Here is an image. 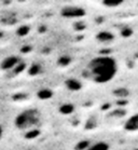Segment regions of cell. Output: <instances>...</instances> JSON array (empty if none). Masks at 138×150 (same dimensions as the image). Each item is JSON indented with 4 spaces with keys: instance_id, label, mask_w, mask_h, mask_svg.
<instances>
[{
    "instance_id": "6da1fadb",
    "label": "cell",
    "mask_w": 138,
    "mask_h": 150,
    "mask_svg": "<svg viewBox=\"0 0 138 150\" xmlns=\"http://www.w3.org/2000/svg\"><path fill=\"white\" fill-rule=\"evenodd\" d=\"M118 71L115 58L108 55H100L90 61L86 67L88 78L95 83H106L111 81Z\"/></svg>"
},
{
    "instance_id": "7a4b0ae2",
    "label": "cell",
    "mask_w": 138,
    "mask_h": 150,
    "mask_svg": "<svg viewBox=\"0 0 138 150\" xmlns=\"http://www.w3.org/2000/svg\"><path fill=\"white\" fill-rule=\"evenodd\" d=\"M40 112L37 109H26L20 112L15 118V126L18 130H31L40 122Z\"/></svg>"
},
{
    "instance_id": "3957f363",
    "label": "cell",
    "mask_w": 138,
    "mask_h": 150,
    "mask_svg": "<svg viewBox=\"0 0 138 150\" xmlns=\"http://www.w3.org/2000/svg\"><path fill=\"white\" fill-rule=\"evenodd\" d=\"M62 15L68 18H77L84 15V10L79 7H74V6H68L62 9Z\"/></svg>"
},
{
    "instance_id": "277c9868",
    "label": "cell",
    "mask_w": 138,
    "mask_h": 150,
    "mask_svg": "<svg viewBox=\"0 0 138 150\" xmlns=\"http://www.w3.org/2000/svg\"><path fill=\"white\" fill-rule=\"evenodd\" d=\"M124 129L127 132H137L138 131V113L130 117L124 124Z\"/></svg>"
},
{
    "instance_id": "5b68a950",
    "label": "cell",
    "mask_w": 138,
    "mask_h": 150,
    "mask_svg": "<svg viewBox=\"0 0 138 150\" xmlns=\"http://www.w3.org/2000/svg\"><path fill=\"white\" fill-rule=\"evenodd\" d=\"M18 62H20V59L16 56H9V57L4 58V61H2V63H1V68L4 69V70L12 69L18 65Z\"/></svg>"
},
{
    "instance_id": "8992f818",
    "label": "cell",
    "mask_w": 138,
    "mask_h": 150,
    "mask_svg": "<svg viewBox=\"0 0 138 150\" xmlns=\"http://www.w3.org/2000/svg\"><path fill=\"white\" fill-rule=\"evenodd\" d=\"M85 150H109V145L105 142H98L93 145H90Z\"/></svg>"
},
{
    "instance_id": "52a82bcc",
    "label": "cell",
    "mask_w": 138,
    "mask_h": 150,
    "mask_svg": "<svg viewBox=\"0 0 138 150\" xmlns=\"http://www.w3.org/2000/svg\"><path fill=\"white\" fill-rule=\"evenodd\" d=\"M97 39L101 42H107V41H111L113 39V35L108 31H101L97 35Z\"/></svg>"
},
{
    "instance_id": "ba28073f",
    "label": "cell",
    "mask_w": 138,
    "mask_h": 150,
    "mask_svg": "<svg viewBox=\"0 0 138 150\" xmlns=\"http://www.w3.org/2000/svg\"><path fill=\"white\" fill-rule=\"evenodd\" d=\"M122 2H123V1H121V0H105V1H103V4H104L106 7H111V8L119 7Z\"/></svg>"
},
{
    "instance_id": "9c48e42d",
    "label": "cell",
    "mask_w": 138,
    "mask_h": 150,
    "mask_svg": "<svg viewBox=\"0 0 138 150\" xmlns=\"http://www.w3.org/2000/svg\"><path fill=\"white\" fill-rule=\"evenodd\" d=\"M67 86L70 90L78 91V90L81 88V84L77 81V80H69V81H67Z\"/></svg>"
},
{
    "instance_id": "30bf717a",
    "label": "cell",
    "mask_w": 138,
    "mask_h": 150,
    "mask_svg": "<svg viewBox=\"0 0 138 150\" xmlns=\"http://www.w3.org/2000/svg\"><path fill=\"white\" fill-rule=\"evenodd\" d=\"M2 135H4V130H2V127L0 125V139L2 138Z\"/></svg>"
},
{
    "instance_id": "8fae6325",
    "label": "cell",
    "mask_w": 138,
    "mask_h": 150,
    "mask_svg": "<svg viewBox=\"0 0 138 150\" xmlns=\"http://www.w3.org/2000/svg\"><path fill=\"white\" fill-rule=\"evenodd\" d=\"M135 150H138V149H135Z\"/></svg>"
}]
</instances>
